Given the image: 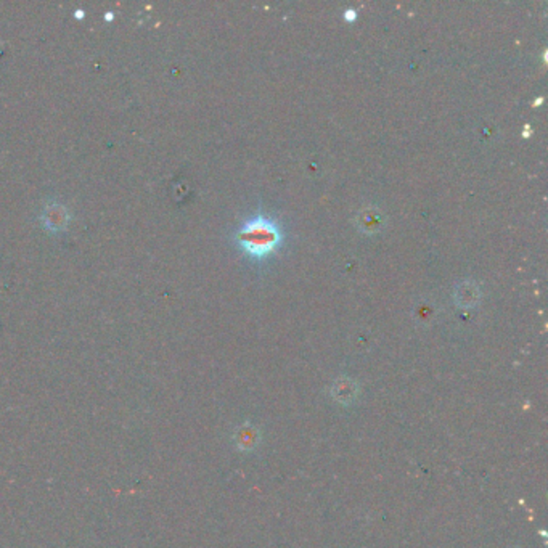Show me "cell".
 I'll use <instances>...</instances> for the list:
<instances>
[{
	"mask_svg": "<svg viewBox=\"0 0 548 548\" xmlns=\"http://www.w3.org/2000/svg\"><path fill=\"white\" fill-rule=\"evenodd\" d=\"M238 243L251 256L262 258L272 253L282 242V231L272 219L266 216H254L242 225L237 233Z\"/></svg>",
	"mask_w": 548,
	"mask_h": 548,
	"instance_id": "cell-1",
	"label": "cell"
},
{
	"mask_svg": "<svg viewBox=\"0 0 548 548\" xmlns=\"http://www.w3.org/2000/svg\"><path fill=\"white\" fill-rule=\"evenodd\" d=\"M357 385L349 380V378H339V380L334 381L332 387L333 398L341 404H351L357 398Z\"/></svg>",
	"mask_w": 548,
	"mask_h": 548,
	"instance_id": "cell-2",
	"label": "cell"
},
{
	"mask_svg": "<svg viewBox=\"0 0 548 548\" xmlns=\"http://www.w3.org/2000/svg\"><path fill=\"white\" fill-rule=\"evenodd\" d=\"M357 224L361 229L368 233V231H376L383 224V214L381 211L375 209V207H365L357 214Z\"/></svg>",
	"mask_w": 548,
	"mask_h": 548,
	"instance_id": "cell-3",
	"label": "cell"
},
{
	"mask_svg": "<svg viewBox=\"0 0 548 548\" xmlns=\"http://www.w3.org/2000/svg\"><path fill=\"white\" fill-rule=\"evenodd\" d=\"M479 288L473 282H463L455 290V299L463 307L475 306L479 299Z\"/></svg>",
	"mask_w": 548,
	"mask_h": 548,
	"instance_id": "cell-4",
	"label": "cell"
},
{
	"mask_svg": "<svg viewBox=\"0 0 548 548\" xmlns=\"http://www.w3.org/2000/svg\"><path fill=\"white\" fill-rule=\"evenodd\" d=\"M44 222L50 229H60L68 222V211L61 205H50L44 211Z\"/></svg>",
	"mask_w": 548,
	"mask_h": 548,
	"instance_id": "cell-5",
	"label": "cell"
},
{
	"mask_svg": "<svg viewBox=\"0 0 548 548\" xmlns=\"http://www.w3.org/2000/svg\"><path fill=\"white\" fill-rule=\"evenodd\" d=\"M259 441V434L256 431V428H253L251 424H244L237 431V444L240 448H253L256 447V444Z\"/></svg>",
	"mask_w": 548,
	"mask_h": 548,
	"instance_id": "cell-6",
	"label": "cell"
}]
</instances>
